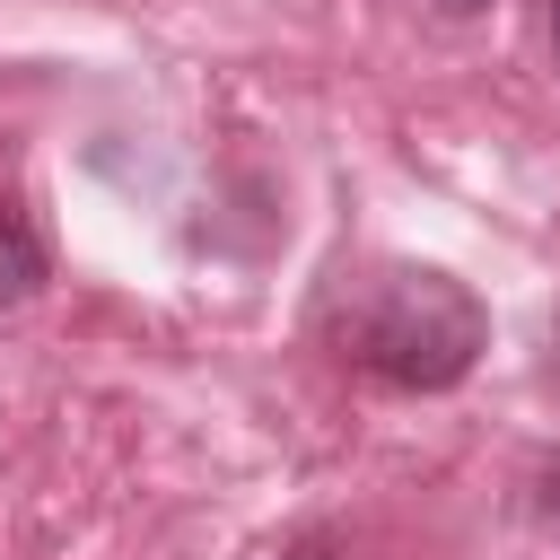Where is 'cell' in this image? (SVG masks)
I'll use <instances>...</instances> for the list:
<instances>
[{
	"label": "cell",
	"mask_w": 560,
	"mask_h": 560,
	"mask_svg": "<svg viewBox=\"0 0 560 560\" xmlns=\"http://www.w3.org/2000/svg\"><path fill=\"white\" fill-rule=\"evenodd\" d=\"M324 341L341 368L402 385V394H446L472 376V359L490 350V315L464 280L429 271V262H359L324 289Z\"/></svg>",
	"instance_id": "cell-1"
},
{
	"label": "cell",
	"mask_w": 560,
	"mask_h": 560,
	"mask_svg": "<svg viewBox=\"0 0 560 560\" xmlns=\"http://www.w3.org/2000/svg\"><path fill=\"white\" fill-rule=\"evenodd\" d=\"M44 289V236H35V219L0 192V306H18V298H35Z\"/></svg>",
	"instance_id": "cell-2"
},
{
	"label": "cell",
	"mask_w": 560,
	"mask_h": 560,
	"mask_svg": "<svg viewBox=\"0 0 560 560\" xmlns=\"http://www.w3.org/2000/svg\"><path fill=\"white\" fill-rule=\"evenodd\" d=\"M280 560H341V542H324V534H306V542H289Z\"/></svg>",
	"instance_id": "cell-3"
},
{
	"label": "cell",
	"mask_w": 560,
	"mask_h": 560,
	"mask_svg": "<svg viewBox=\"0 0 560 560\" xmlns=\"http://www.w3.org/2000/svg\"><path fill=\"white\" fill-rule=\"evenodd\" d=\"M429 9H446V18H472V9H490V0H429Z\"/></svg>",
	"instance_id": "cell-4"
},
{
	"label": "cell",
	"mask_w": 560,
	"mask_h": 560,
	"mask_svg": "<svg viewBox=\"0 0 560 560\" xmlns=\"http://www.w3.org/2000/svg\"><path fill=\"white\" fill-rule=\"evenodd\" d=\"M551 52H560V0H551Z\"/></svg>",
	"instance_id": "cell-5"
}]
</instances>
